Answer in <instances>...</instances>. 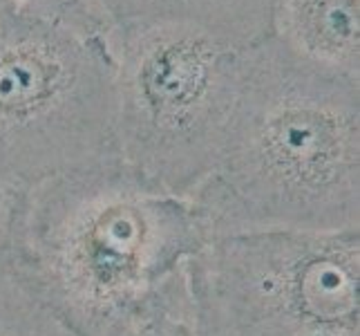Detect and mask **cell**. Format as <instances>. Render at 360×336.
Instances as JSON below:
<instances>
[{"label":"cell","instance_id":"6da1fadb","mask_svg":"<svg viewBox=\"0 0 360 336\" xmlns=\"http://www.w3.org/2000/svg\"><path fill=\"white\" fill-rule=\"evenodd\" d=\"M210 240L191 197L119 157L25 189L3 269L72 336H193L188 263Z\"/></svg>","mask_w":360,"mask_h":336},{"label":"cell","instance_id":"7a4b0ae2","mask_svg":"<svg viewBox=\"0 0 360 336\" xmlns=\"http://www.w3.org/2000/svg\"><path fill=\"white\" fill-rule=\"evenodd\" d=\"M191 200L213 238L358 229L360 81L273 34L253 43L219 159Z\"/></svg>","mask_w":360,"mask_h":336},{"label":"cell","instance_id":"3957f363","mask_svg":"<svg viewBox=\"0 0 360 336\" xmlns=\"http://www.w3.org/2000/svg\"><path fill=\"white\" fill-rule=\"evenodd\" d=\"M240 43L191 20H121L108 32L119 157L191 197L213 173L246 66Z\"/></svg>","mask_w":360,"mask_h":336},{"label":"cell","instance_id":"277c9868","mask_svg":"<svg viewBox=\"0 0 360 336\" xmlns=\"http://www.w3.org/2000/svg\"><path fill=\"white\" fill-rule=\"evenodd\" d=\"M360 233L248 231L188 263L193 336H360Z\"/></svg>","mask_w":360,"mask_h":336},{"label":"cell","instance_id":"5b68a950","mask_svg":"<svg viewBox=\"0 0 360 336\" xmlns=\"http://www.w3.org/2000/svg\"><path fill=\"white\" fill-rule=\"evenodd\" d=\"M119 159L108 36L0 18V178L30 189Z\"/></svg>","mask_w":360,"mask_h":336},{"label":"cell","instance_id":"8992f818","mask_svg":"<svg viewBox=\"0 0 360 336\" xmlns=\"http://www.w3.org/2000/svg\"><path fill=\"white\" fill-rule=\"evenodd\" d=\"M273 36L307 63L360 81V0H278Z\"/></svg>","mask_w":360,"mask_h":336},{"label":"cell","instance_id":"52a82bcc","mask_svg":"<svg viewBox=\"0 0 360 336\" xmlns=\"http://www.w3.org/2000/svg\"><path fill=\"white\" fill-rule=\"evenodd\" d=\"M110 20H191L253 45L273 34L278 0H101Z\"/></svg>","mask_w":360,"mask_h":336},{"label":"cell","instance_id":"ba28073f","mask_svg":"<svg viewBox=\"0 0 360 336\" xmlns=\"http://www.w3.org/2000/svg\"><path fill=\"white\" fill-rule=\"evenodd\" d=\"M7 14L41 18L90 36H108L112 27L101 0H0V18Z\"/></svg>","mask_w":360,"mask_h":336},{"label":"cell","instance_id":"9c48e42d","mask_svg":"<svg viewBox=\"0 0 360 336\" xmlns=\"http://www.w3.org/2000/svg\"><path fill=\"white\" fill-rule=\"evenodd\" d=\"M0 336H72L36 298L0 267Z\"/></svg>","mask_w":360,"mask_h":336},{"label":"cell","instance_id":"30bf717a","mask_svg":"<svg viewBox=\"0 0 360 336\" xmlns=\"http://www.w3.org/2000/svg\"><path fill=\"white\" fill-rule=\"evenodd\" d=\"M22 195H25L22 186L0 178V267L5 265L9 254V244H11V235H14Z\"/></svg>","mask_w":360,"mask_h":336}]
</instances>
